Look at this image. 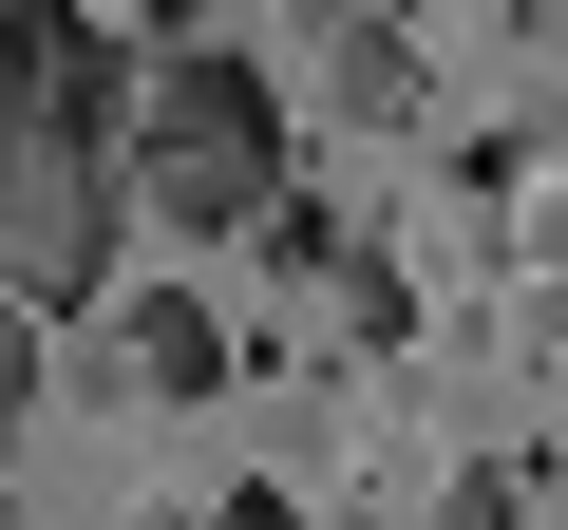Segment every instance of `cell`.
I'll list each match as a JSON object with an SVG mask.
<instances>
[{
    "label": "cell",
    "mask_w": 568,
    "mask_h": 530,
    "mask_svg": "<svg viewBox=\"0 0 568 530\" xmlns=\"http://www.w3.org/2000/svg\"><path fill=\"white\" fill-rule=\"evenodd\" d=\"M133 246V58L77 0H0V304L58 323Z\"/></svg>",
    "instance_id": "obj_1"
},
{
    "label": "cell",
    "mask_w": 568,
    "mask_h": 530,
    "mask_svg": "<svg viewBox=\"0 0 568 530\" xmlns=\"http://www.w3.org/2000/svg\"><path fill=\"white\" fill-rule=\"evenodd\" d=\"M133 208H171V246L265 227V208H284V77L227 58V39L152 58V77H133Z\"/></svg>",
    "instance_id": "obj_2"
},
{
    "label": "cell",
    "mask_w": 568,
    "mask_h": 530,
    "mask_svg": "<svg viewBox=\"0 0 568 530\" xmlns=\"http://www.w3.org/2000/svg\"><path fill=\"white\" fill-rule=\"evenodd\" d=\"M114 379H133V398H209V379H227V323H209L190 285H133V304H114Z\"/></svg>",
    "instance_id": "obj_3"
},
{
    "label": "cell",
    "mask_w": 568,
    "mask_h": 530,
    "mask_svg": "<svg viewBox=\"0 0 568 530\" xmlns=\"http://www.w3.org/2000/svg\"><path fill=\"white\" fill-rule=\"evenodd\" d=\"M39 379H58V360H39V323L0 304V455H20V417H39Z\"/></svg>",
    "instance_id": "obj_4"
},
{
    "label": "cell",
    "mask_w": 568,
    "mask_h": 530,
    "mask_svg": "<svg viewBox=\"0 0 568 530\" xmlns=\"http://www.w3.org/2000/svg\"><path fill=\"white\" fill-rule=\"evenodd\" d=\"M379 20H398V0H379Z\"/></svg>",
    "instance_id": "obj_5"
}]
</instances>
